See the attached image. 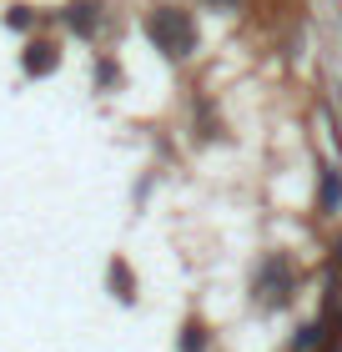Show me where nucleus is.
<instances>
[{
    "instance_id": "1",
    "label": "nucleus",
    "mask_w": 342,
    "mask_h": 352,
    "mask_svg": "<svg viewBox=\"0 0 342 352\" xmlns=\"http://www.w3.org/2000/svg\"><path fill=\"white\" fill-rule=\"evenodd\" d=\"M146 36L156 41V51H167L171 60H182V56H191V45H197V25H191L186 10L156 6L151 15H146Z\"/></svg>"
},
{
    "instance_id": "2",
    "label": "nucleus",
    "mask_w": 342,
    "mask_h": 352,
    "mask_svg": "<svg viewBox=\"0 0 342 352\" xmlns=\"http://www.w3.org/2000/svg\"><path fill=\"white\" fill-rule=\"evenodd\" d=\"M287 267L282 262H267V272H262V302L272 307V302H287Z\"/></svg>"
},
{
    "instance_id": "3",
    "label": "nucleus",
    "mask_w": 342,
    "mask_h": 352,
    "mask_svg": "<svg viewBox=\"0 0 342 352\" xmlns=\"http://www.w3.org/2000/svg\"><path fill=\"white\" fill-rule=\"evenodd\" d=\"M96 21H101V10H96V0H76V6H66V25L76 30V36H91Z\"/></svg>"
},
{
    "instance_id": "4",
    "label": "nucleus",
    "mask_w": 342,
    "mask_h": 352,
    "mask_svg": "<svg viewBox=\"0 0 342 352\" xmlns=\"http://www.w3.org/2000/svg\"><path fill=\"white\" fill-rule=\"evenodd\" d=\"M56 60H61V56H56V45H51V41H36V45L25 51V71H30V76H51V71H56Z\"/></svg>"
},
{
    "instance_id": "5",
    "label": "nucleus",
    "mask_w": 342,
    "mask_h": 352,
    "mask_svg": "<svg viewBox=\"0 0 342 352\" xmlns=\"http://www.w3.org/2000/svg\"><path fill=\"white\" fill-rule=\"evenodd\" d=\"M111 287L121 292V302L136 297V292H131V267H126V262H111Z\"/></svg>"
},
{
    "instance_id": "6",
    "label": "nucleus",
    "mask_w": 342,
    "mask_h": 352,
    "mask_svg": "<svg viewBox=\"0 0 342 352\" xmlns=\"http://www.w3.org/2000/svg\"><path fill=\"white\" fill-rule=\"evenodd\" d=\"M206 347V327L202 322H186L182 327V352H202Z\"/></svg>"
},
{
    "instance_id": "7",
    "label": "nucleus",
    "mask_w": 342,
    "mask_h": 352,
    "mask_svg": "<svg viewBox=\"0 0 342 352\" xmlns=\"http://www.w3.org/2000/svg\"><path fill=\"white\" fill-rule=\"evenodd\" d=\"M337 201H342V176L322 171V206H337Z\"/></svg>"
},
{
    "instance_id": "8",
    "label": "nucleus",
    "mask_w": 342,
    "mask_h": 352,
    "mask_svg": "<svg viewBox=\"0 0 342 352\" xmlns=\"http://www.w3.org/2000/svg\"><path fill=\"white\" fill-rule=\"evenodd\" d=\"M317 342H322V327L312 322V327H302V338H297V352H312Z\"/></svg>"
},
{
    "instance_id": "9",
    "label": "nucleus",
    "mask_w": 342,
    "mask_h": 352,
    "mask_svg": "<svg viewBox=\"0 0 342 352\" xmlns=\"http://www.w3.org/2000/svg\"><path fill=\"white\" fill-rule=\"evenodd\" d=\"M10 25H15V30H25V25H30V10H25V6H15V15H10Z\"/></svg>"
},
{
    "instance_id": "10",
    "label": "nucleus",
    "mask_w": 342,
    "mask_h": 352,
    "mask_svg": "<svg viewBox=\"0 0 342 352\" xmlns=\"http://www.w3.org/2000/svg\"><path fill=\"white\" fill-rule=\"evenodd\" d=\"M211 6H237V0H211Z\"/></svg>"
}]
</instances>
